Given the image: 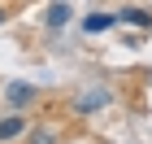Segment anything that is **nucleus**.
Returning <instances> with one entry per match:
<instances>
[{"mask_svg":"<svg viewBox=\"0 0 152 144\" xmlns=\"http://www.w3.org/2000/svg\"><path fill=\"white\" fill-rule=\"evenodd\" d=\"M104 105H109V92H104V87H87V92L74 100L78 114H91V109H104Z\"/></svg>","mask_w":152,"mask_h":144,"instance_id":"f257e3e1","label":"nucleus"},{"mask_svg":"<svg viewBox=\"0 0 152 144\" xmlns=\"http://www.w3.org/2000/svg\"><path fill=\"white\" fill-rule=\"evenodd\" d=\"M31 96H35V87H31V83H9V105H13V109L31 105Z\"/></svg>","mask_w":152,"mask_h":144,"instance_id":"f03ea898","label":"nucleus"},{"mask_svg":"<svg viewBox=\"0 0 152 144\" xmlns=\"http://www.w3.org/2000/svg\"><path fill=\"white\" fill-rule=\"evenodd\" d=\"M109 26H113V18H109V13H87L83 31H87V35H100V31H109Z\"/></svg>","mask_w":152,"mask_h":144,"instance_id":"7ed1b4c3","label":"nucleus"},{"mask_svg":"<svg viewBox=\"0 0 152 144\" xmlns=\"http://www.w3.org/2000/svg\"><path fill=\"white\" fill-rule=\"evenodd\" d=\"M65 22H70V4H52V9H48V26L57 31V26H65Z\"/></svg>","mask_w":152,"mask_h":144,"instance_id":"20e7f679","label":"nucleus"},{"mask_svg":"<svg viewBox=\"0 0 152 144\" xmlns=\"http://www.w3.org/2000/svg\"><path fill=\"white\" fill-rule=\"evenodd\" d=\"M22 135V118H4L0 122V140H18Z\"/></svg>","mask_w":152,"mask_h":144,"instance_id":"39448f33","label":"nucleus"},{"mask_svg":"<svg viewBox=\"0 0 152 144\" xmlns=\"http://www.w3.org/2000/svg\"><path fill=\"white\" fill-rule=\"evenodd\" d=\"M122 22H135V26H148V22H152V13H143V9H122Z\"/></svg>","mask_w":152,"mask_h":144,"instance_id":"423d86ee","label":"nucleus"},{"mask_svg":"<svg viewBox=\"0 0 152 144\" xmlns=\"http://www.w3.org/2000/svg\"><path fill=\"white\" fill-rule=\"evenodd\" d=\"M31 144H52V127H39V131L31 135Z\"/></svg>","mask_w":152,"mask_h":144,"instance_id":"0eeeda50","label":"nucleus"},{"mask_svg":"<svg viewBox=\"0 0 152 144\" xmlns=\"http://www.w3.org/2000/svg\"><path fill=\"white\" fill-rule=\"evenodd\" d=\"M0 22H4V9H0Z\"/></svg>","mask_w":152,"mask_h":144,"instance_id":"6e6552de","label":"nucleus"}]
</instances>
